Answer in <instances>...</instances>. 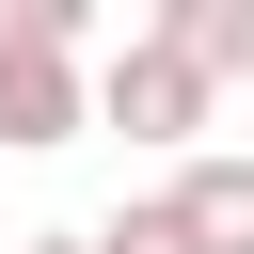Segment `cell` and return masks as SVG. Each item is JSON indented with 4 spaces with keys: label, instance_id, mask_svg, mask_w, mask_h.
<instances>
[{
    "label": "cell",
    "instance_id": "1",
    "mask_svg": "<svg viewBox=\"0 0 254 254\" xmlns=\"http://www.w3.org/2000/svg\"><path fill=\"white\" fill-rule=\"evenodd\" d=\"M206 111H222V95H206L159 32H127V48H111V79H95V127H127V143H159V159H190V143H206Z\"/></svg>",
    "mask_w": 254,
    "mask_h": 254
},
{
    "label": "cell",
    "instance_id": "2",
    "mask_svg": "<svg viewBox=\"0 0 254 254\" xmlns=\"http://www.w3.org/2000/svg\"><path fill=\"white\" fill-rule=\"evenodd\" d=\"M79 127H95V79L0 32V159H48V143H79Z\"/></svg>",
    "mask_w": 254,
    "mask_h": 254
},
{
    "label": "cell",
    "instance_id": "3",
    "mask_svg": "<svg viewBox=\"0 0 254 254\" xmlns=\"http://www.w3.org/2000/svg\"><path fill=\"white\" fill-rule=\"evenodd\" d=\"M175 222H190L206 254H254V159H238V143H190V159H175Z\"/></svg>",
    "mask_w": 254,
    "mask_h": 254
},
{
    "label": "cell",
    "instance_id": "4",
    "mask_svg": "<svg viewBox=\"0 0 254 254\" xmlns=\"http://www.w3.org/2000/svg\"><path fill=\"white\" fill-rule=\"evenodd\" d=\"M159 48L222 95V79H254V0H175V16H159Z\"/></svg>",
    "mask_w": 254,
    "mask_h": 254
},
{
    "label": "cell",
    "instance_id": "5",
    "mask_svg": "<svg viewBox=\"0 0 254 254\" xmlns=\"http://www.w3.org/2000/svg\"><path fill=\"white\" fill-rule=\"evenodd\" d=\"M0 32H16V48H48V64H79V32H95V0H0Z\"/></svg>",
    "mask_w": 254,
    "mask_h": 254
},
{
    "label": "cell",
    "instance_id": "6",
    "mask_svg": "<svg viewBox=\"0 0 254 254\" xmlns=\"http://www.w3.org/2000/svg\"><path fill=\"white\" fill-rule=\"evenodd\" d=\"M95 254H206V238L175 222V190H143V206H111V238H95Z\"/></svg>",
    "mask_w": 254,
    "mask_h": 254
},
{
    "label": "cell",
    "instance_id": "7",
    "mask_svg": "<svg viewBox=\"0 0 254 254\" xmlns=\"http://www.w3.org/2000/svg\"><path fill=\"white\" fill-rule=\"evenodd\" d=\"M16 254H95V238H16Z\"/></svg>",
    "mask_w": 254,
    "mask_h": 254
},
{
    "label": "cell",
    "instance_id": "8",
    "mask_svg": "<svg viewBox=\"0 0 254 254\" xmlns=\"http://www.w3.org/2000/svg\"><path fill=\"white\" fill-rule=\"evenodd\" d=\"M238 159H254V143H238Z\"/></svg>",
    "mask_w": 254,
    "mask_h": 254
}]
</instances>
